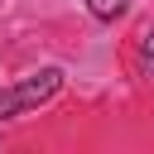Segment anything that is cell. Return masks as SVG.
Wrapping results in <instances>:
<instances>
[{"mask_svg":"<svg viewBox=\"0 0 154 154\" xmlns=\"http://www.w3.org/2000/svg\"><path fill=\"white\" fill-rule=\"evenodd\" d=\"M58 87H63V72H58V67H38V72H29L24 82H14V87L0 91V120L19 116V111H29V106H43Z\"/></svg>","mask_w":154,"mask_h":154,"instance_id":"1","label":"cell"},{"mask_svg":"<svg viewBox=\"0 0 154 154\" xmlns=\"http://www.w3.org/2000/svg\"><path fill=\"white\" fill-rule=\"evenodd\" d=\"M125 5H130V0H87V10H91L96 19H120Z\"/></svg>","mask_w":154,"mask_h":154,"instance_id":"2","label":"cell"},{"mask_svg":"<svg viewBox=\"0 0 154 154\" xmlns=\"http://www.w3.org/2000/svg\"><path fill=\"white\" fill-rule=\"evenodd\" d=\"M144 67H149V72H154V29H149V34H144Z\"/></svg>","mask_w":154,"mask_h":154,"instance_id":"3","label":"cell"}]
</instances>
